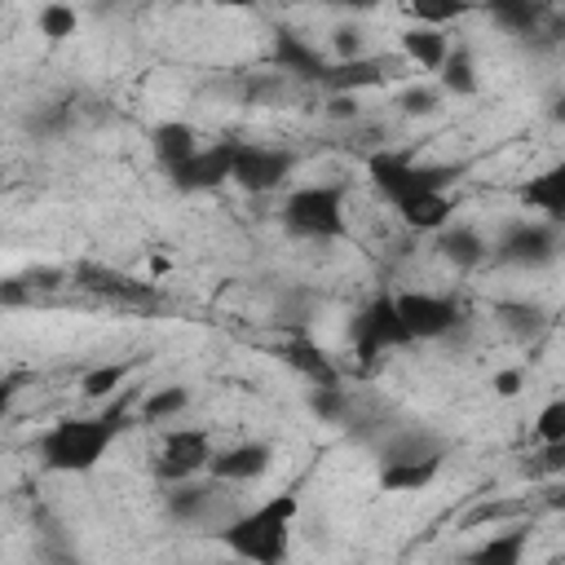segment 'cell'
<instances>
[{
	"label": "cell",
	"mask_w": 565,
	"mask_h": 565,
	"mask_svg": "<svg viewBox=\"0 0 565 565\" xmlns=\"http://www.w3.org/2000/svg\"><path fill=\"white\" fill-rule=\"evenodd\" d=\"M132 411V393H115V402L102 415H84V419H57L44 437H40V459L49 472H88L97 468V459L106 455V446L119 437L124 419Z\"/></svg>",
	"instance_id": "6da1fadb"
},
{
	"label": "cell",
	"mask_w": 565,
	"mask_h": 565,
	"mask_svg": "<svg viewBox=\"0 0 565 565\" xmlns=\"http://www.w3.org/2000/svg\"><path fill=\"white\" fill-rule=\"evenodd\" d=\"M296 508H300L296 494H274V499H265L260 508L234 516V521L221 530V539H225V547H230L234 556H243V561L278 565V561L287 556V534H291Z\"/></svg>",
	"instance_id": "7a4b0ae2"
},
{
	"label": "cell",
	"mask_w": 565,
	"mask_h": 565,
	"mask_svg": "<svg viewBox=\"0 0 565 565\" xmlns=\"http://www.w3.org/2000/svg\"><path fill=\"white\" fill-rule=\"evenodd\" d=\"M344 185H300L282 199V221L291 234L305 238H340L349 234V216H344Z\"/></svg>",
	"instance_id": "3957f363"
},
{
	"label": "cell",
	"mask_w": 565,
	"mask_h": 565,
	"mask_svg": "<svg viewBox=\"0 0 565 565\" xmlns=\"http://www.w3.org/2000/svg\"><path fill=\"white\" fill-rule=\"evenodd\" d=\"M366 172L375 181V190L388 199V203H402L411 194H424V190H441L450 177L441 168H419L411 154L402 150H375L366 159Z\"/></svg>",
	"instance_id": "277c9868"
},
{
	"label": "cell",
	"mask_w": 565,
	"mask_h": 565,
	"mask_svg": "<svg viewBox=\"0 0 565 565\" xmlns=\"http://www.w3.org/2000/svg\"><path fill=\"white\" fill-rule=\"evenodd\" d=\"M402 344H411V335H406V327H402V318H397L393 296H375V300L353 318V353H358V362H375L380 353L402 349Z\"/></svg>",
	"instance_id": "5b68a950"
},
{
	"label": "cell",
	"mask_w": 565,
	"mask_h": 565,
	"mask_svg": "<svg viewBox=\"0 0 565 565\" xmlns=\"http://www.w3.org/2000/svg\"><path fill=\"white\" fill-rule=\"evenodd\" d=\"M291 172V154L287 150H269V146H234V163H230V181L247 194H269L287 181Z\"/></svg>",
	"instance_id": "8992f818"
},
{
	"label": "cell",
	"mask_w": 565,
	"mask_h": 565,
	"mask_svg": "<svg viewBox=\"0 0 565 565\" xmlns=\"http://www.w3.org/2000/svg\"><path fill=\"white\" fill-rule=\"evenodd\" d=\"M393 305H397V318L411 340H437V335L455 331V322H459L455 300H446L437 291H397Z\"/></svg>",
	"instance_id": "52a82bcc"
},
{
	"label": "cell",
	"mask_w": 565,
	"mask_h": 565,
	"mask_svg": "<svg viewBox=\"0 0 565 565\" xmlns=\"http://www.w3.org/2000/svg\"><path fill=\"white\" fill-rule=\"evenodd\" d=\"M207 459H212V437L203 428H177L163 437L154 472L163 481H185V477H199L207 468Z\"/></svg>",
	"instance_id": "ba28073f"
},
{
	"label": "cell",
	"mask_w": 565,
	"mask_h": 565,
	"mask_svg": "<svg viewBox=\"0 0 565 565\" xmlns=\"http://www.w3.org/2000/svg\"><path fill=\"white\" fill-rule=\"evenodd\" d=\"M234 146L238 141H216V146H199L185 163L172 168V181L181 190H212L221 181H230V163H234Z\"/></svg>",
	"instance_id": "9c48e42d"
},
{
	"label": "cell",
	"mask_w": 565,
	"mask_h": 565,
	"mask_svg": "<svg viewBox=\"0 0 565 565\" xmlns=\"http://www.w3.org/2000/svg\"><path fill=\"white\" fill-rule=\"evenodd\" d=\"M269 463H274V446L265 441H238L207 459L216 481H256L260 472H269Z\"/></svg>",
	"instance_id": "30bf717a"
},
{
	"label": "cell",
	"mask_w": 565,
	"mask_h": 565,
	"mask_svg": "<svg viewBox=\"0 0 565 565\" xmlns=\"http://www.w3.org/2000/svg\"><path fill=\"white\" fill-rule=\"evenodd\" d=\"M75 282L88 287V291H97V296H106V300H119V305H141V300L154 296L150 282H137V278H128L119 269H106V265H79L75 269Z\"/></svg>",
	"instance_id": "8fae6325"
},
{
	"label": "cell",
	"mask_w": 565,
	"mask_h": 565,
	"mask_svg": "<svg viewBox=\"0 0 565 565\" xmlns=\"http://www.w3.org/2000/svg\"><path fill=\"white\" fill-rule=\"evenodd\" d=\"M437 472H441V455H424V459H384V468H380V490H388V494H415V490H424Z\"/></svg>",
	"instance_id": "7c38bea8"
},
{
	"label": "cell",
	"mask_w": 565,
	"mask_h": 565,
	"mask_svg": "<svg viewBox=\"0 0 565 565\" xmlns=\"http://www.w3.org/2000/svg\"><path fill=\"white\" fill-rule=\"evenodd\" d=\"M397 207V216H402V225H411V230H441L446 221H450V212H455V203H450V194L446 190H424V194H411V199H402V203H393Z\"/></svg>",
	"instance_id": "4fadbf2b"
},
{
	"label": "cell",
	"mask_w": 565,
	"mask_h": 565,
	"mask_svg": "<svg viewBox=\"0 0 565 565\" xmlns=\"http://www.w3.org/2000/svg\"><path fill=\"white\" fill-rule=\"evenodd\" d=\"M521 203L534 207V212H543V216L556 225V221L565 216V168H547V172L530 177V181L521 185Z\"/></svg>",
	"instance_id": "5bb4252c"
},
{
	"label": "cell",
	"mask_w": 565,
	"mask_h": 565,
	"mask_svg": "<svg viewBox=\"0 0 565 565\" xmlns=\"http://www.w3.org/2000/svg\"><path fill=\"white\" fill-rule=\"evenodd\" d=\"M282 362H287V366H296L313 388H322V384H340V375H335L331 358H327L309 335H291V340L282 344Z\"/></svg>",
	"instance_id": "9a60e30c"
},
{
	"label": "cell",
	"mask_w": 565,
	"mask_h": 565,
	"mask_svg": "<svg viewBox=\"0 0 565 565\" xmlns=\"http://www.w3.org/2000/svg\"><path fill=\"white\" fill-rule=\"evenodd\" d=\"M384 75H397L388 62H380V57H349V62H340L335 71L327 66L322 71V84H331L335 93H353V88H371V84H384Z\"/></svg>",
	"instance_id": "2e32d148"
},
{
	"label": "cell",
	"mask_w": 565,
	"mask_h": 565,
	"mask_svg": "<svg viewBox=\"0 0 565 565\" xmlns=\"http://www.w3.org/2000/svg\"><path fill=\"white\" fill-rule=\"evenodd\" d=\"M552 252H556V230L552 225H516L499 243V256L503 260H543Z\"/></svg>",
	"instance_id": "e0dca14e"
},
{
	"label": "cell",
	"mask_w": 565,
	"mask_h": 565,
	"mask_svg": "<svg viewBox=\"0 0 565 565\" xmlns=\"http://www.w3.org/2000/svg\"><path fill=\"white\" fill-rule=\"evenodd\" d=\"M402 53L419 66V71H437L441 62H446V53H450V44H446V35H441V26H406L402 31Z\"/></svg>",
	"instance_id": "ac0fdd59"
},
{
	"label": "cell",
	"mask_w": 565,
	"mask_h": 565,
	"mask_svg": "<svg viewBox=\"0 0 565 565\" xmlns=\"http://www.w3.org/2000/svg\"><path fill=\"white\" fill-rule=\"evenodd\" d=\"M150 146H154V159L172 172L177 163H185V159L199 150V137H194V128H190V124L168 119V124H159V128L150 132Z\"/></svg>",
	"instance_id": "d6986e66"
},
{
	"label": "cell",
	"mask_w": 565,
	"mask_h": 565,
	"mask_svg": "<svg viewBox=\"0 0 565 565\" xmlns=\"http://www.w3.org/2000/svg\"><path fill=\"white\" fill-rule=\"evenodd\" d=\"M274 57H278L282 71L305 75V79H322V71H327V62L318 57V49H309V44H305L300 35H291V31H282V35L274 40Z\"/></svg>",
	"instance_id": "ffe728a7"
},
{
	"label": "cell",
	"mask_w": 565,
	"mask_h": 565,
	"mask_svg": "<svg viewBox=\"0 0 565 565\" xmlns=\"http://www.w3.org/2000/svg\"><path fill=\"white\" fill-rule=\"evenodd\" d=\"M132 366H137V362H106V366H97V371H88V375L79 380V393H84L88 402L115 397V393H119V384L132 375Z\"/></svg>",
	"instance_id": "44dd1931"
},
{
	"label": "cell",
	"mask_w": 565,
	"mask_h": 565,
	"mask_svg": "<svg viewBox=\"0 0 565 565\" xmlns=\"http://www.w3.org/2000/svg\"><path fill=\"white\" fill-rule=\"evenodd\" d=\"M406 9H411V18L419 26H446V22L463 18V13H472L477 0H406Z\"/></svg>",
	"instance_id": "7402d4cb"
},
{
	"label": "cell",
	"mask_w": 565,
	"mask_h": 565,
	"mask_svg": "<svg viewBox=\"0 0 565 565\" xmlns=\"http://www.w3.org/2000/svg\"><path fill=\"white\" fill-rule=\"evenodd\" d=\"M437 71H441V84L450 93H459V97H472L477 93V66H472V53L468 49H450Z\"/></svg>",
	"instance_id": "603a6c76"
},
{
	"label": "cell",
	"mask_w": 565,
	"mask_h": 565,
	"mask_svg": "<svg viewBox=\"0 0 565 565\" xmlns=\"http://www.w3.org/2000/svg\"><path fill=\"white\" fill-rule=\"evenodd\" d=\"M185 406H190V388L168 384V388H154V393H146V397H141V419H146V424H159V419L181 415Z\"/></svg>",
	"instance_id": "cb8c5ba5"
},
{
	"label": "cell",
	"mask_w": 565,
	"mask_h": 565,
	"mask_svg": "<svg viewBox=\"0 0 565 565\" xmlns=\"http://www.w3.org/2000/svg\"><path fill=\"white\" fill-rule=\"evenodd\" d=\"M207 503H212V490H207V486H190V477H185V481H172L168 512H172L177 521H199V516L207 512Z\"/></svg>",
	"instance_id": "d4e9b609"
},
{
	"label": "cell",
	"mask_w": 565,
	"mask_h": 565,
	"mask_svg": "<svg viewBox=\"0 0 565 565\" xmlns=\"http://www.w3.org/2000/svg\"><path fill=\"white\" fill-rule=\"evenodd\" d=\"M35 22H40V35H44V40L62 44V40H71V35H75V26H79V13H75L66 0H49V4L35 13Z\"/></svg>",
	"instance_id": "484cf974"
},
{
	"label": "cell",
	"mask_w": 565,
	"mask_h": 565,
	"mask_svg": "<svg viewBox=\"0 0 565 565\" xmlns=\"http://www.w3.org/2000/svg\"><path fill=\"white\" fill-rule=\"evenodd\" d=\"M521 552H525V530H503L486 547H477L472 561H481V565H521Z\"/></svg>",
	"instance_id": "4316f807"
},
{
	"label": "cell",
	"mask_w": 565,
	"mask_h": 565,
	"mask_svg": "<svg viewBox=\"0 0 565 565\" xmlns=\"http://www.w3.org/2000/svg\"><path fill=\"white\" fill-rule=\"evenodd\" d=\"M424 455H441V446L428 433H406L384 446V459H424Z\"/></svg>",
	"instance_id": "83f0119b"
},
{
	"label": "cell",
	"mask_w": 565,
	"mask_h": 565,
	"mask_svg": "<svg viewBox=\"0 0 565 565\" xmlns=\"http://www.w3.org/2000/svg\"><path fill=\"white\" fill-rule=\"evenodd\" d=\"M441 247H446V256L459 260V265H472V260L486 256V247H481V238H477L472 230H455V234H446Z\"/></svg>",
	"instance_id": "f1b7e54d"
},
{
	"label": "cell",
	"mask_w": 565,
	"mask_h": 565,
	"mask_svg": "<svg viewBox=\"0 0 565 565\" xmlns=\"http://www.w3.org/2000/svg\"><path fill=\"white\" fill-rule=\"evenodd\" d=\"M534 437H539V441H565V402H561V397L547 402V406L539 411V419H534Z\"/></svg>",
	"instance_id": "f546056e"
},
{
	"label": "cell",
	"mask_w": 565,
	"mask_h": 565,
	"mask_svg": "<svg viewBox=\"0 0 565 565\" xmlns=\"http://www.w3.org/2000/svg\"><path fill=\"white\" fill-rule=\"evenodd\" d=\"M331 49H335L340 62L362 57V31H358V26H335V31H331Z\"/></svg>",
	"instance_id": "4dcf8cb0"
},
{
	"label": "cell",
	"mask_w": 565,
	"mask_h": 565,
	"mask_svg": "<svg viewBox=\"0 0 565 565\" xmlns=\"http://www.w3.org/2000/svg\"><path fill=\"white\" fill-rule=\"evenodd\" d=\"M437 106H441V93H437V88H424V84L402 97V110H406V115H433Z\"/></svg>",
	"instance_id": "1f68e13d"
},
{
	"label": "cell",
	"mask_w": 565,
	"mask_h": 565,
	"mask_svg": "<svg viewBox=\"0 0 565 565\" xmlns=\"http://www.w3.org/2000/svg\"><path fill=\"white\" fill-rule=\"evenodd\" d=\"M521 512V503H481L463 525H486V521H508V516H516Z\"/></svg>",
	"instance_id": "d6a6232c"
},
{
	"label": "cell",
	"mask_w": 565,
	"mask_h": 565,
	"mask_svg": "<svg viewBox=\"0 0 565 565\" xmlns=\"http://www.w3.org/2000/svg\"><path fill=\"white\" fill-rule=\"evenodd\" d=\"M490 9H494L503 22H512V26H525V22H530V0H490Z\"/></svg>",
	"instance_id": "836d02e7"
},
{
	"label": "cell",
	"mask_w": 565,
	"mask_h": 565,
	"mask_svg": "<svg viewBox=\"0 0 565 565\" xmlns=\"http://www.w3.org/2000/svg\"><path fill=\"white\" fill-rule=\"evenodd\" d=\"M490 384H494V393H499V397H516V393H521V384H525V375H521V371H494V380H490Z\"/></svg>",
	"instance_id": "e575fe53"
},
{
	"label": "cell",
	"mask_w": 565,
	"mask_h": 565,
	"mask_svg": "<svg viewBox=\"0 0 565 565\" xmlns=\"http://www.w3.org/2000/svg\"><path fill=\"white\" fill-rule=\"evenodd\" d=\"M331 115H335V119H349V115H358V102H353L349 93H335V97H331Z\"/></svg>",
	"instance_id": "d590c367"
},
{
	"label": "cell",
	"mask_w": 565,
	"mask_h": 565,
	"mask_svg": "<svg viewBox=\"0 0 565 565\" xmlns=\"http://www.w3.org/2000/svg\"><path fill=\"white\" fill-rule=\"evenodd\" d=\"M13 393H18V380H0V415L13 406Z\"/></svg>",
	"instance_id": "8d00e7d4"
},
{
	"label": "cell",
	"mask_w": 565,
	"mask_h": 565,
	"mask_svg": "<svg viewBox=\"0 0 565 565\" xmlns=\"http://www.w3.org/2000/svg\"><path fill=\"white\" fill-rule=\"evenodd\" d=\"M331 4H344V9H371V4H380V0H331Z\"/></svg>",
	"instance_id": "74e56055"
},
{
	"label": "cell",
	"mask_w": 565,
	"mask_h": 565,
	"mask_svg": "<svg viewBox=\"0 0 565 565\" xmlns=\"http://www.w3.org/2000/svg\"><path fill=\"white\" fill-rule=\"evenodd\" d=\"M212 4H230L234 9V4H260V0H212Z\"/></svg>",
	"instance_id": "f35d334b"
}]
</instances>
